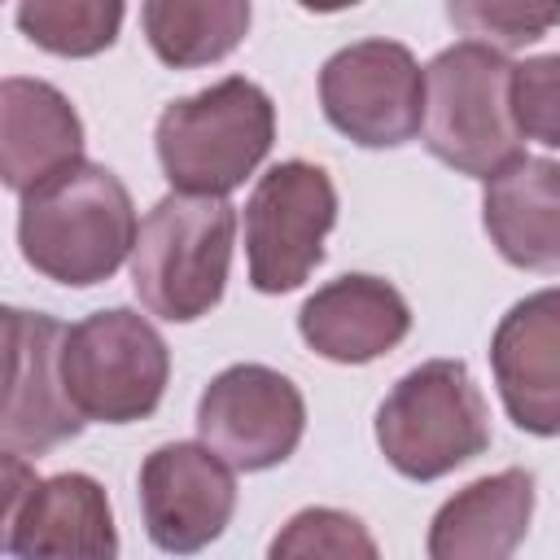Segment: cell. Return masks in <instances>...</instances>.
Here are the masks:
<instances>
[{"label": "cell", "mask_w": 560, "mask_h": 560, "mask_svg": "<svg viewBox=\"0 0 560 560\" xmlns=\"http://www.w3.org/2000/svg\"><path fill=\"white\" fill-rule=\"evenodd\" d=\"M140 223L131 192L101 162H79L31 188L18 206L22 258L70 289L109 280L136 249Z\"/></svg>", "instance_id": "1"}, {"label": "cell", "mask_w": 560, "mask_h": 560, "mask_svg": "<svg viewBox=\"0 0 560 560\" xmlns=\"http://www.w3.org/2000/svg\"><path fill=\"white\" fill-rule=\"evenodd\" d=\"M276 140L271 96L245 79L228 74L192 96L171 101L158 114V162L175 192L188 197H228L258 171Z\"/></svg>", "instance_id": "2"}, {"label": "cell", "mask_w": 560, "mask_h": 560, "mask_svg": "<svg viewBox=\"0 0 560 560\" xmlns=\"http://www.w3.org/2000/svg\"><path fill=\"white\" fill-rule=\"evenodd\" d=\"M424 149L459 175L494 179L525 158L512 114V61L477 39L442 48L424 66Z\"/></svg>", "instance_id": "3"}, {"label": "cell", "mask_w": 560, "mask_h": 560, "mask_svg": "<svg viewBox=\"0 0 560 560\" xmlns=\"http://www.w3.org/2000/svg\"><path fill=\"white\" fill-rule=\"evenodd\" d=\"M236 245V210L223 197L166 192L140 223L131 289L140 306L171 324L210 315L223 298Z\"/></svg>", "instance_id": "4"}, {"label": "cell", "mask_w": 560, "mask_h": 560, "mask_svg": "<svg viewBox=\"0 0 560 560\" xmlns=\"http://www.w3.org/2000/svg\"><path fill=\"white\" fill-rule=\"evenodd\" d=\"M376 446L394 472L438 481L490 446L486 398L459 359L411 368L376 407Z\"/></svg>", "instance_id": "5"}, {"label": "cell", "mask_w": 560, "mask_h": 560, "mask_svg": "<svg viewBox=\"0 0 560 560\" xmlns=\"http://www.w3.org/2000/svg\"><path fill=\"white\" fill-rule=\"evenodd\" d=\"M61 381L83 420L131 424L158 411L171 381V350L140 311L109 306L66 332Z\"/></svg>", "instance_id": "6"}, {"label": "cell", "mask_w": 560, "mask_h": 560, "mask_svg": "<svg viewBox=\"0 0 560 560\" xmlns=\"http://www.w3.org/2000/svg\"><path fill=\"white\" fill-rule=\"evenodd\" d=\"M337 223V188L324 166L276 162L245 201V258L258 293H293L324 258Z\"/></svg>", "instance_id": "7"}, {"label": "cell", "mask_w": 560, "mask_h": 560, "mask_svg": "<svg viewBox=\"0 0 560 560\" xmlns=\"http://www.w3.org/2000/svg\"><path fill=\"white\" fill-rule=\"evenodd\" d=\"M324 118L363 149H398L424 122V70L398 39H359L319 70Z\"/></svg>", "instance_id": "8"}, {"label": "cell", "mask_w": 560, "mask_h": 560, "mask_svg": "<svg viewBox=\"0 0 560 560\" xmlns=\"http://www.w3.org/2000/svg\"><path fill=\"white\" fill-rule=\"evenodd\" d=\"M4 551L9 560H118L109 494L88 472L35 477L4 455Z\"/></svg>", "instance_id": "9"}, {"label": "cell", "mask_w": 560, "mask_h": 560, "mask_svg": "<svg viewBox=\"0 0 560 560\" xmlns=\"http://www.w3.org/2000/svg\"><path fill=\"white\" fill-rule=\"evenodd\" d=\"M302 433V389L267 363H232L197 398V438L232 472H262L284 464Z\"/></svg>", "instance_id": "10"}, {"label": "cell", "mask_w": 560, "mask_h": 560, "mask_svg": "<svg viewBox=\"0 0 560 560\" xmlns=\"http://www.w3.org/2000/svg\"><path fill=\"white\" fill-rule=\"evenodd\" d=\"M66 324L39 311L9 306L4 341H9V389L0 416L4 455H48L52 446L83 433V416L74 411L61 381V346Z\"/></svg>", "instance_id": "11"}, {"label": "cell", "mask_w": 560, "mask_h": 560, "mask_svg": "<svg viewBox=\"0 0 560 560\" xmlns=\"http://www.w3.org/2000/svg\"><path fill=\"white\" fill-rule=\"evenodd\" d=\"M144 534L166 556L210 547L236 512V477L206 442H166L140 464Z\"/></svg>", "instance_id": "12"}, {"label": "cell", "mask_w": 560, "mask_h": 560, "mask_svg": "<svg viewBox=\"0 0 560 560\" xmlns=\"http://www.w3.org/2000/svg\"><path fill=\"white\" fill-rule=\"evenodd\" d=\"M503 411L534 438H560V284L521 298L490 337Z\"/></svg>", "instance_id": "13"}, {"label": "cell", "mask_w": 560, "mask_h": 560, "mask_svg": "<svg viewBox=\"0 0 560 560\" xmlns=\"http://www.w3.org/2000/svg\"><path fill=\"white\" fill-rule=\"evenodd\" d=\"M302 341L332 363H372L411 332L407 298L381 276H337L298 311Z\"/></svg>", "instance_id": "14"}, {"label": "cell", "mask_w": 560, "mask_h": 560, "mask_svg": "<svg viewBox=\"0 0 560 560\" xmlns=\"http://www.w3.org/2000/svg\"><path fill=\"white\" fill-rule=\"evenodd\" d=\"M83 162V122L66 92L44 79L9 74L0 83V175L13 192H31Z\"/></svg>", "instance_id": "15"}, {"label": "cell", "mask_w": 560, "mask_h": 560, "mask_svg": "<svg viewBox=\"0 0 560 560\" xmlns=\"http://www.w3.org/2000/svg\"><path fill=\"white\" fill-rule=\"evenodd\" d=\"M534 477L503 468L455 490L429 521V560H512L529 534Z\"/></svg>", "instance_id": "16"}, {"label": "cell", "mask_w": 560, "mask_h": 560, "mask_svg": "<svg viewBox=\"0 0 560 560\" xmlns=\"http://www.w3.org/2000/svg\"><path fill=\"white\" fill-rule=\"evenodd\" d=\"M481 223L512 267L560 271V162L521 158L486 179Z\"/></svg>", "instance_id": "17"}, {"label": "cell", "mask_w": 560, "mask_h": 560, "mask_svg": "<svg viewBox=\"0 0 560 560\" xmlns=\"http://www.w3.org/2000/svg\"><path fill=\"white\" fill-rule=\"evenodd\" d=\"M140 22L158 61L175 70L223 61L249 31L245 0H149L140 4Z\"/></svg>", "instance_id": "18"}, {"label": "cell", "mask_w": 560, "mask_h": 560, "mask_svg": "<svg viewBox=\"0 0 560 560\" xmlns=\"http://www.w3.org/2000/svg\"><path fill=\"white\" fill-rule=\"evenodd\" d=\"M22 35L57 57H92L118 39V0H22L13 9Z\"/></svg>", "instance_id": "19"}, {"label": "cell", "mask_w": 560, "mask_h": 560, "mask_svg": "<svg viewBox=\"0 0 560 560\" xmlns=\"http://www.w3.org/2000/svg\"><path fill=\"white\" fill-rule=\"evenodd\" d=\"M267 560H381V547L359 516L341 508H302L276 529Z\"/></svg>", "instance_id": "20"}, {"label": "cell", "mask_w": 560, "mask_h": 560, "mask_svg": "<svg viewBox=\"0 0 560 560\" xmlns=\"http://www.w3.org/2000/svg\"><path fill=\"white\" fill-rule=\"evenodd\" d=\"M446 18L472 35L477 44L508 52L542 39L551 26H560V4H516V0H455L446 4Z\"/></svg>", "instance_id": "21"}, {"label": "cell", "mask_w": 560, "mask_h": 560, "mask_svg": "<svg viewBox=\"0 0 560 560\" xmlns=\"http://www.w3.org/2000/svg\"><path fill=\"white\" fill-rule=\"evenodd\" d=\"M512 114L521 136L560 149V52L525 57L512 66Z\"/></svg>", "instance_id": "22"}]
</instances>
